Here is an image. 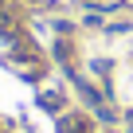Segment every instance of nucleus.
Returning <instances> with one entry per match:
<instances>
[{
    "instance_id": "nucleus-1",
    "label": "nucleus",
    "mask_w": 133,
    "mask_h": 133,
    "mask_svg": "<svg viewBox=\"0 0 133 133\" xmlns=\"http://www.w3.org/2000/svg\"><path fill=\"white\" fill-rule=\"evenodd\" d=\"M39 106L55 114V110H63V94H59V90H43V94H39Z\"/></svg>"
},
{
    "instance_id": "nucleus-2",
    "label": "nucleus",
    "mask_w": 133,
    "mask_h": 133,
    "mask_svg": "<svg viewBox=\"0 0 133 133\" xmlns=\"http://www.w3.org/2000/svg\"><path fill=\"white\" fill-rule=\"evenodd\" d=\"M0 133H4V129H0Z\"/></svg>"
}]
</instances>
